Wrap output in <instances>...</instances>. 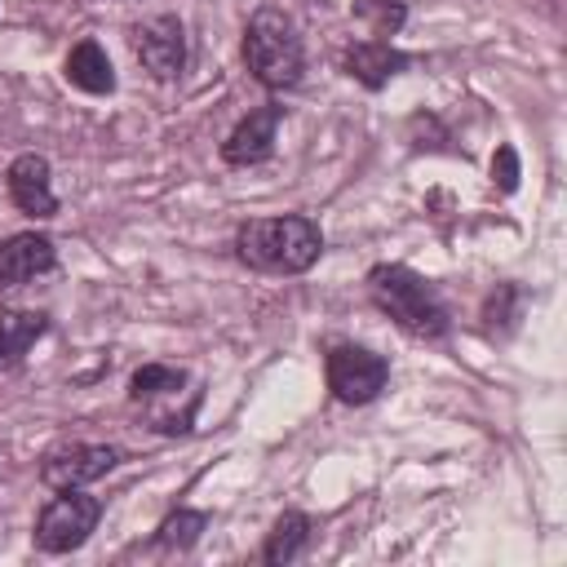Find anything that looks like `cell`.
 I'll return each instance as SVG.
<instances>
[{
	"label": "cell",
	"instance_id": "cell-11",
	"mask_svg": "<svg viewBox=\"0 0 567 567\" xmlns=\"http://www.w3.org/2000/svg\"><path fill=\"white\" fill-rule=\"evenodd\" d=\"M408 62H412V58L399 53V49H390L385 40H359V44H350V49L341 53L346 75L359 80L363 89H381V84H390Z\"/></svg>",
	"mask_w": 567,
	"mask_h": 567
},
{
	"label": "cell",
	"instance_id": "cell-13",
	"mask_svg": "<svg viewBox=\"0 0 567 567\" xmlns=\"http://www.w3.org/2000/svg\"><path fill=\"white\" fill-rule=\"evenodd\" d=\"M306 540H310V518H306L301 509H288V514L275 518V527H270V536H266V545H261V558H266L270 567H284V563L301 558Z\"/></svg>",
	"mask_w": 567,
	"mask_h": 567
},
{
	"label": "cell",
	"instance_id": "cell-15",
	"mask_svg": "<svg viewBox=\"0 0 567 567\" xmlns=\"http://www.w3.org/2000/svg\"><path fill=\"white\" fill-rule=\"evenodd\" d=\"M186 385V372L173 368V363H142L133 377H128V394L133 399H155V394H173Z\"/></svg>",
	"mask_w": 567,
	"mask_h": 567
},
{
	"label": "cell",
	"instance_id": "cell-17",
	"mask_svg": "<svg viewBox=\"0 0 567 567\" xmlns=\"http://www.w3.org/2000/svg\"><path fill=\"white\" fill-rule=\"evenodd\" d=\"M354 18H363L368 31L377 40H385L403 27V4H394V0H354Z\"/></svg>",
	"mask_w": 567,
	"mask_h": 567
},
{
	"label": "cell",
	"instance_id": "cell-5",
	"mask_svg": "<svg viewBox=\"0 0 567 567\" xmlns=\"http://www.w3.org/2000/svg\"><path fill=\"white\" fill-rule=\"evenodd\" d=\"M323 372H328L332 399L350 403V408L372 403L390 381V363L368 346H332L328 359H323Z\"/></svg>",
	"mask_w": 567,
	"mask_h": 567
},
{
	"label": "cell",
	"instance_id": "cell-9",
	"mask_svg": "<svg viewBox=\"0 0 567 567\" xmlns=\"http://www.w3.org/2000/svg\"><path fill=\"white\" fill-rule=\"evenodd\" d=\"M4 186H9V199L18 213L27 217H53L58 213V195H53V173H49V159L27 151L9 164L4 173Z\"/></svg>",
	"mask_w": 567,
	"mask_h": 567
},
{
	"label": "cell",
	"instance_id": "cell-16",
	"mask_svg": "<svg viewBox=\"0 0 567 567\" xmlns=\"http://www.w3.org/2000/svg\"><path fill=\"white\" fill-rule=\"evenodd\" d=\"M204 527H208V514H199V509H177V514H168V518L155 527V545H164V549H190Z\"/></svg>",
	"mask_w": 567,
	"mask_h": 567
},
{
	"label": "cell",
	"instance_id": "cell-18",
	"mask_svg": "<svg viewBox=\"0 0 567 567\" xmlns=\"http://www.w3.org/2000/svg\"><path fill=\"white\" fill-rule=\"evenodd\" d=\"M492 182L505 195L518 190V155H514V146H496V155H492Z\"/></svg>",
	"mask_w": 567,
	"mask_h": 567
},
{
	"label": "cell",
	"instance_id": "cell-1",
	"mask_svg": "<svg viewBox=\"0 0 567 567\" xmlns=\"http://www.w3.org/2000/svg\"><path fill=\"white\" fill-rule=\"evenodd\" d=\"M235 252L244 266L266 270V275H301L319 261L323 252V230L319 221L288 213V217H257L235 230Z\"/></svg>",
	"mask_w": 567,
	"mask_h": 567
},
{
	"label": "cell",
	"instance_id": "cell-2",
	"mask_svg": "<svg viewBox=\"0 0 567 567\" xmlns=\"http://www.w3.org/2000/svg\"><path fill=\"white\" fill-rule=\"evenodd\" d=\"M368 297L412 337H425V341H439L447 337L452 319H447V306L439 297V288L430 279H421L412 266H399V261H381L368 270Z\"/></svg>",
	"mask_w": 567,
	"mask_h": 567
},
{
	"label": "cell",
	"instance_id": "cell-6",
	"mask_svg": "<svg viewBox=\"0 0 567 567\" xmlns=\"http://www.w3.org/2000/svg\"><path fill=\"white\" fill-rule=\"evenodd\" d=\"M133 53L142 62V71L151 80H177L186 66V27L173 13L146 18L142 27H133Z\"/></svg>",
	"mask_w": 567,
	"mask_h": 567
},
{
	"label": "cell",
	"instance_id": "cell-8",
	"mask_svg": "<svg viewBox=\"0 0 567 567\" xmlns=\"http://www.w3.org/2000/svg\"><path fill=\"white\" fill-rule=\"evenodd\" d=\"M279 120H284V106L266 102L257 111H248L230 137L221 142V159L235 164V168H248V164H266L275 155V133H279Z\"/></svg>",
	"mask_w": 567,
	"mask_h": 567
},
{
	"label": "cell",
	"instance_id": "cell-12",
	"mask_svg": "<svg viewBox=\"0 0 567 567\" xmlns=\"http://www.w3.org/2000/svg\"><path fill=\"white\" fill-rule=\"evenodd\" d=\"M66 80L80 89V93H93V97H102V93H111L115 89V66H111V58H106V49L97 44V40H80L71 53H66Z\"/></svg>",
	"mask_w": 567,
	"mask_h": 567
},
{
	"label": "cell",
	"instance_id": "cell-3",
	"mask_svg": "<svg viewBox=\"0 0 567 567\" xmlns=\"http://www.w3.org/2000/svg\"><path fill=\"white\" fill-rule=\"evenodd\" d=\"M244 62H248L252 80L266 84V89H292V84H301L306 49H301L297 22H292L279 4H261V9L248 18V31H244Z\"/></svg>",
	"mask_w": 567,
	"mask_h": 567
},
{
	"label": "cell",
	"instance_id": "cell-14",
	"mask_svg": "<svg viewBox=\"0 0 567 567\" xmlns=\"http://www.w3.org/2000/svg\"><path fill=\"white\" fill-rule=\"evenodd\" d=\"M44 332H49V319L40 310H4L0 315V363L22 359Z\"/></svg>",
	"mask_w": 567,
	"mask_h": 567
},
{
	"label": "cell",
	"instance_id": "cell-4",
	"mask_svg": "<svg viewBox=\"0 0 567 567\" xmlns=\"http://www.w3.org/2000/svg\"><path fill=\"white\" fill-rule=\"evenodd\" d=\"M97 518H102V501L80 492V487H66L62 496H53L40 509V518H35V549L40 554H71V549H80L93 536Z\"/></svg>",
	"mask_w": 567,
	"mask_h": 567
},
{
	"label": "cell",
	"instance_id": "cell-10",
	"mask_svg": "<svg viewBox=\"0 0 567 567\" xmlns=\"http://www.w3.org/2000/svg\"><path fill=\"white\" fill-rule=\"evenodd\" d=\"M58 266V248L49 235L40 230H22L0 239V288H18L31 284L35 275H49Z\"/></svg>",
	"mask_w": 567,
	"mask_h": 567
},
{
	"label": "cell",
	"instance_id": "cell-7",
	"mask_svg": "<svg viewBox=\"0 0 567 567\" xmlns=\"http://www.w3.org/2000/svg\"><path fill=\"white\" fill-rule=\"evenodd\" d=\"M120 461H124V452L111 447V443H62V447H53V452L44 456L40 478H44L53 492H66V487H84V483L111 474Z\"/></svg>",
	"mask_w": 567,
	"mask_h": 567
}]
</instances>
